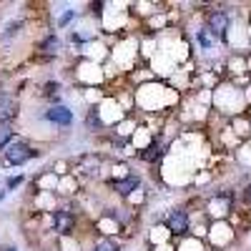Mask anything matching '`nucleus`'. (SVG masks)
Here are the masks:
<instances>
[{
  "label": "nucleus",
  "instance_id": "6",
  "mask_svg": "<svg viewBox=\"0 0 251 251\" xmlns=\"http://www.w3.org/2000/svg\"><path fill=\"white\" fill-rule=\"evenodd\" d=\"M136 186H138V178L136 176H128V178H123V181H116V191L131 194V191H136Z\"/></svg>",
  "mask_w": 251,
  "mask_h": 251
},
{
  "label": "nucleus",
  "instance_id": "12",
  "mask_svg": "<svg viewBox=\"0 0 251 251\" xmlns=\"http://www.w3.org/2000/svg\"><path fill=\"white\" fill-rule=\"evenodd\" d=\"M244 196H246V201L251 203V186H249V188H246V191H244Z\"/></svg>",
  "mask_w": 251,
  "mask_h": 251
},
{
  "label": "nucleus",
  "instance_id": "5",
  "mask_svg": "<svg viewBox=\"0 0 251 251\" xmlns=\"http://www.w3.org/2000/svg\"><path fill=\"white\" fill-rule=\"evenodd\" d=\"M18 111V103L13 96H5V93H0V123H5L8 118H13Z\"/></svg>",
  "mask_w": 251,
  "mask_h": 251
},
{
  "label": "nucleus",
  "instance_id": "7",
  "mask_svg": "<svg viewBox=\"0 0 251 251\" xmlns=\"http://www.w3.org/2000/svg\"><path fill=\"white\" fill-rule=\"evenodd\" d=\"M40 48H43V53H55V50H58V38H55V35L46 38L43 43H40Z\"/></svg>",
  "mask_w": 251,
  "mask_h": 251
},
{
  "label": "nucleus",
  "instance_id": "4",
  "mask_svg": "<svg viewBox=\"0 0 251 251\" xmlns=\"http://www.w3.org/2000/svg\"><path fill=\"white\" fill-rule=\"evenodd\" d=\"M166 226H169V231H174V234H186L188 231V216H186V211H174L169 216V221H166Z\"/></svg>",
  "mask_w": 251,
  "mask_h": 251
},
{
  "label": "nucleus",
  "instance_id": "2",
  "mask_svg": "<svg viewBox=\"0 0 251 251\" xmlns=\"http://www.w3.org/2000/svg\"><path fill=\"white\" fill-rule=\"evenodd\" d=\"M46 118H48L50 123H55V126H71V123H73V113H71L66 106H53V108L46 113Z\"/></svg>",
  "mask_w": 251,
  "mask_h": 251
},
{
  "label": "nucleus",
  "instance_id": "13",
  "mask_svg": "<svg viewBox=\"0 0 251 251\" xmlns=\"http://www.w3.org/2000/svg\"><path fill=\"white\" fill-rule=\"evenodd\" d=\"M3 196H5V194H3V191H0V201H3Z\"/></svg>",
  "mask_w": 251,
  "mask_h": 251
},
{
  "label": "nucleus",
  "instance_id": "10",
  "mask_svg": "<svg viewBox=\"0 0 251 251\" xmlns=\"http://www.w3.org/2000/svg\"><path fill=\"white\" fill-rule=\"evenodd\" d=\"M58 224H60L63 231H66V228L71 226V216H68V214H58Z\"/></svg>",
  "mask_w": 251,
  "mask_h": 251
},
{
  "label": "nucleus",
  "instance_id": "8",
  "mask_svg": "<svg viewBox=\"0 0 251 251\" xmlns=\"http://www.w3.org/2000/svg\"><path fill=\"white\" fill-rule=\"evenodd\" d=\"M10 133H13V131H10V126H8V123H0V146L10 141Z\"/></svg>",
  "mask_w": 251,
  "mask_h": 251
},
{
  "label": "nucleus",
  "instance_id": "3",
  "mask_svg": "<svg viewBox=\"0 0 251 251\" xmlns=\"http://www.w3.org/2000/svg\"><path fill=\"white\" fill-rule=\"evenodd\" d=\"M226 28H228V15L224 10H216V13L208 15V30H211L214 35H224Z\"/></svg>",
  "mask_w": 251,
  "mask_h": 251
},
{
  "label": "nucleus",
  "instance_id": "14",
  "mask_svg": "<svg viewBox=\"0 0 251 251\" xmlns=\"http://www.w3.org/2000/svg\"><path fill=\"white\" fill-rule=\"evenodd\" d=\"M3 251H15V249H3Z\"/></svg>",
  "mask_w": 251,
  "mask_h": 251
},
{
  "label": "nucleus",
  "instance_id": "11",
  "mask_svg": "<svg viewBox=\"0 0 251 251\" xmlns=\"http://www.w3.org/2000/svg\"><path fill=\"white\" fill-rule=\"evenodd\" d=\"M18 183H20V176H15V178H10V181H8V186H10V188H15Z\"/></svg>",
  "mask_w": 251,
  "mask_h": 251
},
{
  "label": "nucleus",
  "instance_id": "1",
  "mask_svg": "<svg viewBox=\"0 0 251 251\" xmlns=\"http://www.w3.org/2000/svg\"><path fill=\"white\" fill-rule=\"evenodd\" d=\"M5 158H8V163L20 166V163H25V161H30V158H33V149H30L28 143H23V141H15V143H10V146H8Z\"/></svg>",
  "mask_w": 251,
  "mask_h": 251
},
{
  "label": "nucleus",
  "instance_id": "9",
  "mask_svg": "<svg viewBox=\"0 0 251 251\" xmlns=\"http://www.w3.org/2000/svg\"><path fill=\"white\" fill-rule=\"evenodd\" d=\"M93 251H116V246H113L111 241H100V244H96Z\"/></svg>",
  "mask_w": 251,
  "mask_h": 251
}]
</instances>
